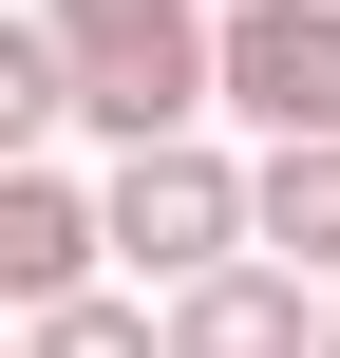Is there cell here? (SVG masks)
<instances>
[{
    "mask_svg": "<svg viewBox=\"0 0 340 358\" xmlns=\"http://www.w3.org/2000/svg\"><path fill=\"white\" fill-rule=\"evenodd\" d=\"M57 57H76V132L151 151L189 113H227V0H38Z\"/></svg>",
    "mask_w": 340,
    "mask_h": 358,
    "instance_id": "1",
    "label": "cell"
},
{
    "mask_svg": "<svg viewBox=\"0 0 340 358\" xmlns=\"http://www.w3.org/2000/svg\"><path fill=\"white\" fill-rule=\"evenodd\" d=\"M322 358H340V283H322Z\"/></svg>",
    "mask_w": 340,
    "mask_h": 358,
    "instance_id": "8",
    "label": "cell"
},
{
    "mask_svg": "<svg viewBox=\"0 0 340 358\" xmlns=\"http://www.w3.org/2000/svg\"><path fill=\"white\" fill-rule=\"evenodd\" d=\"M19 358H170V302H19Z\"/></svg>",
    "mask_w": 340,
    "mask_h": 358,
    "instance_id": "7",
    "label": "cell"
},
{
    "mask_svg": "<svg viewBox=\"0 0 340 358\" xmlns=\"http://www.w3.org/2000/svg\"><path fill=\"white\" fill-rule=\"evenodd\" d=\"M95 245H114V189H76V170H0V302H76L95 283Z\"/></svg>",
    "mask_w": 340,
    "mask_h": 358,
    "instance_id": "5",
    "label": "cell"
},
{
    "mask_svg": "<svg viewBox=\"0 0 340 358\" xmlns=\"http://www.w3.org/2000/svg\"><path fill=\"white\" fill-rule=\"evenodd\" d=\"M303 283H322V264H246V245L189 264V283H170V358H322V302H303Z\"/></svg>",
    "mask_w": 340,
    "mask_h": 358,
    "instance_id": "4",
    "label": "cell"
},
{
    "mask_svg": "<svg viewBox=\"0 0 340 358\" xmlns=\"http://www.w3.org/2000/svg\"><path fill=\"white\" fill-rule=\"evenodd\" d=\"M227 113L246 132H340V0H227Z\"/></svg>",
    "mask_w": 340,
    "mask_h": 358,
    "instance_id": "3",
    "label": "cell"
},
{
    "mask_svg": "<svg viewBox=\"0 0 340 358\" xmlns=\"http://www.w3.org/2000/svg\"><path fill=\"white\" fill-rule=\"evenodd\" d=\"M114 245H132L151 283H189V264L265 245V170H227L208 132H151V151H114Z\"/></svg>",
    "mask_w": 340,
    "mask_h": 358,
    "instance_id": "2",
    "label": "cell"
},
{
    "mask_svg": "<svg viewBox=\"0 0 340 358\" xmlns=\"http://www.w3.org/2000/svg\"><path fill=\"white\" fill-rule=\"evenodd\" d=\"M265 245L340 283V132H265Z\"/></svg>",
    "mask_w": 340,
    "mask_h": 358,
    "instance_id": "6",
    "label": "cell"
}]
</instances>
